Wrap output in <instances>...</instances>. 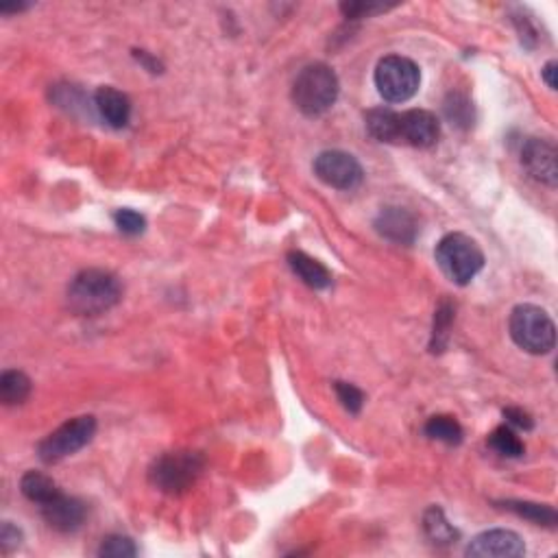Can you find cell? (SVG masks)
<instances>
[{
  "label": "cell",
  "instance_id": "cell-13",
  "mask_svg": "<svg viewBox=\"0 0 558 558\" xmlns=\"http://www.w3.org/2000/svg\"><path fill=\"white\" fill-rule=\"evenodd\" d=\"M375 229L382 238L398 244H413L417 238V220L404 208H384L375 218Z\"/></svg>",
  "mask_w": 558,
  "mask_h": 558
},
{
  "label": "cell",
  "instance_id": "cell-11",
  "mask_svg": "<svg viewBox=\"0 0 558 558\" xmlns=\"http://www.w3.org/2000/svg\"><path fill=\"white\" fill-rule=\"evenodd\" d=\"M440 122L428 110H408L399 114V144L430 149L439 142Z\"/></svg>",
  "mask_w": 558,
  "mask_h": 558
},
{
  "label": "cell",
  "instance_id": "cell-30",
  "mask_svg": "<svg viewBox=\"0 0 558 558\" xmlns=\"http://www.w3.org/2000/svg\"><path fill=\"white\" fill-rule=\"evenodd\" d=\"M554 75H556V62L552 60V62H547L546 66H543V70H541L543 81H546V86L550 87V90H556V79H554Z\"/></svg>",
  "mask_w": 558,
  "mask_h": 558
},
{
  "label": "cell",
  "instance_id": "cell-23",
  "mask_svg": "<svg viewBox=\"0 0 558 558\" xmlns=\"http://www.w3.org/2000/svg\"><path fill=\"white\" fill-rule=\"evenodd\" d=\"M454 323V306L449 301H443L434 312V332H432V342H430V349L434 354L445 351L449 342V330H452Z\"/></svg>",
  "mask_w": 558,
  "mask_h": 558
},
{
  "label": "cell",
  "instance_id": "cell-5",
  "mask_svg": "<svg viewBox=\"0 0 558 558\" xmlns=\"http://www.w3.org/2000/svg\"><path fill=\"white\" fill-rule=\"evenodd\" d=\"M203 469L205 460L197 452H168L151 464L149 480L166 496H181L197 482Z\"/></svg>",
  "mask_w": 558,
  "mask_h": 558
},
{
  "label": "cell",
  "instance_id": "cell-14",
  "mask_svg": "<svg viewBox=\"0 0 558 558\" xmlns=\"http://www.w3.org/2000/svg\"><path fill=\"white\" fill-rule=\"evenodd\" d=\"M94 107L101 119L114 129H122V127L129 125L131 101L125 92L111 86H103L94 94Z\"/></svg>",
  "mask_w": 558,
  "mask_h": 558
},
{
  "label": "cell",
  "instance_id": "cell-8",
  "mask_svg": "<svg viewBox=\"0 0 558 558\" xmlns=\"http://www.w3.org/2000/svg\"><path fill=\"white\" fill-rule=\"evenodd\" d=\"M315 175L336 190H354L365 179L360 161L345 151H323L316 155Z\"/></svg>",
  "mask_w": 558,
  "mask_h": 558
},
{
  "label": "cell",
  "instance_id": "cell-6",
  "mask_svg": "<svg viewBox=\"0 0 558 558\" xmlns=\"http://www.w3.org/2000/svg\"><path fill=\"white\" fill-rule=\"evenodd\" d=\"M373 79L380 96L386 103H406L419 92L421 70L408 57L389 55L378 62Z\"/></svg>",
  "mask_w": 558,
  "mask_h": 558
},
{
  "label": "cell",
  "instance_id": "cell-20",
  "mask_svg": "<svg viewBox=\"0 0 558 558\" xmlns=\"http://www.w3.org/2000/svg\"><path fill=\"white\" fill-rule=\"evenodd\" d=\"M31 395V380L22 371H4L0 375V399L4 406L22 404Z\"/></svg>",
  "mask_w": 558,
  "mask_h": 558
},
{
  "label": "cell",
  "instance_id": "cell-9",
  "mask_svg": "<svg viewBox=\"0 0 558 558\" xmlns=\"http://www.w3.org/2000/svg\"><path fill=\"white\" fill-rule=\"evenodd\" d=\"M521 166L528 170L532 179L538 184L556 188L558 166H556V146L543 138H528L521 146Z\"/></svg>",
  "mask_w": 558,
  "mask_h": 558
},
{
  "label": "cell",
  "instance_id": "cell-17",
  "mask_svg": "<svg viewBox=\"0 0 558 558\" xmlns=\"http://www.w3.org/2000/svg\"><path fill=\"white\" fill-rule=\"evenodd\" d=\"M423 530L425 537L434 543V546H452L458 541L460 532L452 523L447 521L445 513L439 506H430L423 515Z\"/></svg>",
  "mask_w": 558,
  "mask_h": 558
},
{
  "label": "cell",
  "instance_id": "cell-26",
  "mask_svg": "<svg viewBox=\"0 0 558 558\" xmlns=\"http://www.w3.org/2000/svg\"><path fill=\"white\" fill-rule=\"evenodd\" d=\"M334 390L339 395V401L342 408L349 410L351 414H358L365 406V393L354 384H347V382H334Z\"/></svg>",
  "mask_w": 558,
  "mask_h": 558
},
{
  "label": "cell",
  "instance_id": "cell-19",
  "mask_svg": "<svg viewBox=\"0 0 558 558\" xmlns=\"http://www.w3.org/2000/svg\"><path fill=\"white\" fill-rule=\"evenodd\" d=\"M499 506L504 508V511H511L515 513L517 517L521 519H528V521H532L535 526H546V528H556V511L552 506H547V504H535V502H517V499H506V502H502Z\"/></svg>",
  "mask_w": 558,
  "mask_h": 558
},
{
  "label": "cell",
  "instance_id": "cell-16",
  "mask_svg": "<svg viewBox=\"0 0 558 558\" xmlns=\"http://www.w3.org/2000/svg\"><path fill=\"white\" fill-rule=\"evenodd\" d=\"M365 120L366 129L375 140L386 142V144H399V111L380 107V110H371Z\"/></svg>",
  "mask_w": 558,
  "mask_h": 558
},
{
  "label": "cell",
  "instance_id": "cell-31",
  "mask_svg": "<svg viewBox=\"0 0 558 558\" xmlns=\"http://www.w3.org/2000/svg\"><path fill=\"white\" fill-rule=\"evenodd\" d=\"M135 57H138V60H140L142 63H144V66H146V68H149V70H151V72H160V70H158V68H160V63H158V62H155V60H153V57H149V55H146V53H144V51H135Z\"/></svg>",
  "mask_w": 558,
  "mask_h": 558
},
{
  "label": "cell",
  "instance_id": "cell-12",
  "mask_svg": "<svg viewBox=\"0 0 558 558\" xmlns=\"http://www.w3.org/2000/svg\"><path fill=\"white\" fill-rule=\"evenodd\" d=\"M40 513L44 521L57 532H75L79 530L87 517V506L79 497H70L66 493H60L51 502L42 504Z\"/></svg>",
  "mask_w": 558,
  "mask_h": 558
},
{
  "label": "cell",
  "instance_id": "cell-28",
  "mask_svg": "<svg viewBox=\"0 0 558 558\" xmlns=\"http://www.w3.org/2000/svg\"><path fill=\"white\" fill-rule=\"evenodd\" d=\"M21 543H22L21 528L13 526L12 521H4L3 530H0V547H3L4 554H12L13 550H18Z\"/></svg>",
  "mask_w": 558,
  "mask_h": 558
},
{
  "label": "cell",
  "instance_id": "cell-4",
  "mask_svg": "<svg viewBox=\"0 0 558 558\" xmlns=\"http://www.w3.org/2000/svg\"><path fill=\"white\" fill-rule=\"evenodd\" d=\"M440 271L458 286H467L484 268V253L473 238L464 234H447L434 251Z\"/></svg>",
  "mask_w": 558,
  "mask_h": 558
},
{
  "label": "cell",
  "instance_id": "cell-1",
  "mask_svg": "<svg viewBox=\"0 0 558 558\" xmlns=\"http://www.w3.org/2000/svg\"><path fill=\"white\" fill-rule=\"evenodd\" d=\"M122 297L120 279L103 268H87L68 286V306L81 316H99L111 310Z\"/></svg>",
  "mask_w": 558,
  "mask_h": 558
},
{
  "label": "cell",
  "instance_id": "cell-27",
  "mask_svg": "<svg viewBox=\"0 0 558 558\" xmlns=\"http://www.w3.org/2000/svg\"><path fill=\"white\" fill-rule=\"evenodd\" d=\"M386 4H380V3H342L341 4V12L345 13L347 18H371L375 16V13L380 12H386Z\"/></svg>",
  "mask_w": 558,
  "mask_h": 558
},
{
  "label": "cell",
  "instance_id": "cell-15",
  "mask_svg": "<svg viewBox=\"0 0 558 558\" xmlns=\"http://www.w3.org/2000/svg\"><path fill=\"white\" fill-rule=\"evenodd\" d=\"M288 267L292 268L297 277L301 279L306 286L315 288V291H323V288L332 286V273L327 271L325 264L319 259L310 258L303 251H291L288 253Z\"/></svg>",
  "mask_w": 558,
  "mask_h": 558
},
{
  "label": "cell",
  "instance_id": "cell-21",
  "mask_svg": "<svg viewBox=\"0 0 558 558\" xmlns=\"http://www.w3.org/2000/svg\"><path fill=\"white\" fill-rule=\"evenodd\" d=\"M423 432L428 434L430 439L440 440V443L447 445H460L463 443V428L454 417L449 414H437L425 423Z\"/></svg>",
  "mask_w": 558,
  "mask_h": 558
},
{
  "label": "cell",
  "instance_id": "cell-10",
  "mask_svg": "<svg viewBox=\"0 0 558 558\" xmlns=\"http://www.w3.org/2000/svg\"><path fill=\"white\" fill-rule=\"evenodd\" d=\"M464 554L476 558H515L526 554V543L517 532L496 528L473 537Z\"/></svg>",
  "mask_w": 558,
  "mask_h": 558
},
{
  "label": "cell",
  "instance_id": "cell-24",
  "mask_svg": "<svg viewBox=\"0 0 558 558\" xmlns=\"http://www.w3.org/2000/svg\"><path fill=\"white\" fill-rule=\"evenodd\" d=\"M138 554V547L131 541L129 537L122 535H111L107 538H103L101 547H99V556L107 558H131Z\"/></svg>",
  "mask_w": 558,
  "mask_h": 558
},
{
  "label": "cell",
  "instance_id": "cell-32",
  "mask_svg": "<svg viewBox=\"0 0 558 558\" xmlns=\"http://www.w3.org/2000/svg\"><path fill=\"white\" fill-rule=\"evenodd\" d=\"M24 9H29V4H13V7H7V4H3V7H0V12L13 13V12H24Z\"/></svg>",
  "mask_w": 558,
  "mask_h": 558
},
{
  "label": "cell",
  "instance_id": "cell-3",
  "mask_svg": "<svg viewBox=\"0 0 558 558\" xmlns=\"http://www.w3.org/2000/svg\"><path fill=\"white\" fill-rule=\"evenodd\" d=\"M508 330L515 345L532 356L550 354L556 345L554 321L543 308L532 303H521L513 310Z\"/></svg>",
  "mask_w": 558,
  "mask_h": 558
},
{
  "label": "cell",
  "instance_id": "cell-25",
  "mask_svg": "<svg viewBox=\"0 0 558 558\" xmlns=\"http://www.w3.org/2000/svg\"><path fill=\"white\" fill-rule=\"evenodd\" d=\"M114 223L122 234H127V236H140L146 229V218L142 217L140 212L129 208L114 212Z\"/></svg>",
  "mask_w": 558,
  "mask_h": 558
},
{
  "label": "cell",
  "instance_id": "cell-18",
  "mask_svg": "<svg viewBox=\"0 0 558 558\" xmlns=\"http://www.w3.org/2000/svg\"><path fill=\"white\" fill-rule=\"evenodd\" d=\"M21 491L22 496L33 504H46L51 499L60 496V487L55 484V480L44 476L40 472H27L21 480Z\"/></svg>",
  "mask_w": 558,
  "mask_h": 558
},
{
  "label": "cell",
  "instance_id": "cell-7",
  "mask_svg": "<svg viewBox=\"0 0 558 558\" xmlns=\"http://www.w3.org/2000/svg\"><path fill=\"white\" fill-rule=\"evenodd\" d=\"M94 434L96 419L92 417V414L75 417L60 425L55 432L48 434V437L37 445V456H40L42 463L55 464L86 447V445L94 439Z\"/></svg>",
  "mask_w": 558,
  "mask_h": 558
},
{
  "label": "cell",
  "instance_id": "cell-2",
  "mask_svg": "<svg viewBox=\"0 0 558 558\" xmlns=\"http://www.w3.org/2000/svg\"><path fill=\"white\" fill-rule=\"evenodd\" d=\"M339 77L325 63H310L292 83V101H295L297 110L310 119L330 111L339 99Z\"/></svg>",
  "mask_w": 558,
  "mask_h": 558
},
{
  "label": "cell",
  "instance_id": "cell-22",
  "mask_svg": "<svg viewBox=\"0 0 558 558\" xmlns=\"http://www.w3.org/2000/svg\"><path fill=\"white\" fill-rule=\"evenodd\" d=\"M488 445H491L497 454H502V456L506 458H519L526 452L523 440L519 439L515 430L508 428V425H499V428L493 430L491 437H488Z\"/></svg>",
  "mask_w": 558,
  "mask_h": 558
},
{
  "label": "cell",
  "instance_id": "cell-29",
  "mask_svg": "<svg viewBox=\"0 0 558 558\" xmlns=\"http://www.w3.org/2000/svg\"><path fill=\"white\" fill-rule=\"evenodd\" d=\"M504 417H506L508 423L517 425V428L526 430V432H528V430L535 428V421H532L530 414L523 413L521 408H506V410H504Z\"/></svg>",
  "mask_w": 558,
  "mask_h": 558
}]
</instances>
